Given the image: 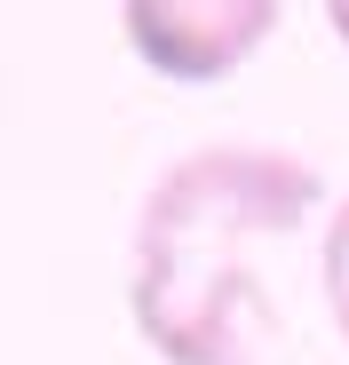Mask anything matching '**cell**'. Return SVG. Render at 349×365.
Segmentation results:
<instances>
[{"mask_svg": "<svg viewBox=\"0 0 349 365\" xmlns=\"http://www.w3.org/2000/svg\"><path fill=\"white\" fill-rule=\"evenodd\" d=\"M318 175L294 151L214 143L159 175L135 230L127 310L167 365H278L286 326L262 286V247L302 230Z\"/></svg>", "mask_w": 349, "mask_h": 365, "instance_id": "6da1fadb", "label": "cell"}, {"mask_svg": "<svg viewBox=\"0 0 349 365\" xmlns=\"http://www.w3.org/2000/svg\"><path fill=\"white\" fill-rule=\"evenodd\" d=\"M120 32L167 80H222L278 32V9L270 0H135Z\"/></svg>", "mask_w": 349, "mask_h": 365, "instance_id": "7a4b0ae2", "label": "cell"}, {"mask_svg": "<svg viewBox=\"0 0 349 365\" xmlns=\"http://www.w3.org/2000/svg\"><path fill=\"white\" fill-rule=\"evenodd\" d=\"M318 270H325V310H333V326H341V341H349V199H341L333 222H325V255H318Z\"/></svg>", "mask_w": 349, "mask_h": 365, "instance_id": "3957f363", "label": "cell"}, {"mask_svg": "<svg viewBox=\"0 0 349 365\" xmlns=\"http://www.w3.org/2000/svg\"><path fill=\"white\" fill-rule=\"evenodd\" d=\"M333 32H341V48H349V0H341V9H333Z\"/></svg>", "mask_w": 349, "mask_h": 365, "instance_id": "277c9868", "label": "cell"}]
</instances>
